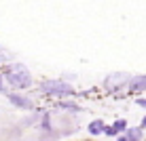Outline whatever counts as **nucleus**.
<instances>
[{"label": "nucleus", "mask_w": 146, "mask_h": 141, "mask_svg": "<svg viewBox=\"0 0 146 141\" xmlns=\"http://www.w3.org/2000/svg\"><path fill=\"white\" fill-rule=\"evenodd\" d=\"M4 78H7V82L11 84L13 89H28L32 87V74L28 72V68L23 63H11L4 68Z\"/></svg>", "instance_id": "nucleus-1"}, {"label": "nucleus", "mask_w": 146, "mask_h": 141, "mask_svg": "<svg viewBox=\"0 0 146 141\" xmlns=\"http://www.w3.org/2000/svg\"><path fill=\"white\" fill-rule=\"evenodd\" d=\"M40 91L49 97H72L74 87L66 80H44L40 84Z\"/></svg>", "instance_id": "nucleus-2"}, {"label": "nucleus", "mask_w": 146, "mask_h": 141, "mask_svg": "<svg viewBox=\"0 0 146 141\" xmlns=\"http://www.w3.org/2000/svg\"><path fill=\"white\" fill-rule=\"evenodd\" d=\"M131 74L127 72H112L108 74L106 78H104V89L108 91V93H119L121 89L129 87V82H131Z\"/></svg>", "instance_id": "nucleus-3"}, {"label": "nucleus", "mask_w": 146, "mask_h": 141, "mask_svg": "<svg viewBox=\"0 0 146 141\" xmlns=\"http://www.w3.org/2000/svg\"><path fill=\"white\" fill-rule=\"evenodd\" d=\"M7 97H9V101H11L15 108H19V110H34V101L30 97H26V95H19V93H7Z\"/></svg>", "instance_id": "nucleus-4"}, {"label": "nucleus", "mask_w": 146, "mask_h": 141, "mask_svg": "<svg viewBox=\"0 0 146 141\" xmlns=\"http://www.w3.org/2000/svg\"><path fill=\"white\" fill-rule=\"evenodd\" d=\"M121 131H127V120H123V118L114 120V122L110 124V127H106L104 135H106V137H114V135H119Z\"/></svg>", "instance_id": "nucleus-5"}, {"label": "nucleus", "mask_w": 146, "mask_h": 141, "mask_svg": "<svg viewBox=\"0 0 146 141\" xmlns=\"http://www.w3.org/2000/svg\"><path fill=\"white\" fill-rule=\"evenodd\" d=\"M129 91H131V93H142V91H146V74L133 76L131 82H129Z\"/></svg>", "instance_id": "nucleus-6"}, {"label": "nucleus", "mask_w": 146, "mask_h": 141, "mask_svg": "<svg viewBox=\"0 0 146 141\" xmlns=\"http://www.w3.org/2000/svg\"><path fill=\"white\" fill-rule=\"evenodd\" d=\"M87 131H89V135H102L104 131H106V124H104L102 118L91 120V122H89V127H87Z\"/></svg>", "instance_id": "nucleus-7"}, {"label": "nucleus", "mask_w": 146, "mask_h": 141, "mask_svg": "<svg viewBox=\"0 0 146 141\" xmlns=\"http://www.w3.org/2000/svg\"><path fill=\"white\" fill-rule=\"evenodd\" d=\"M125 139H127V141H142V129H140V127H127V131H125Z\"/></svg>", "instance_id": "nucleus-8"}, {"label": "nucleus", "mask_w": 146, "mask_h": 141, "mask_svg": "<svg viewBox=\"0 0 146 141\" xmlns=\"http://www.w3.org/2000/svg\"><path fill=\"white\" fill-rule=\"evenodd\" d=\"M57 108L59 110H64V112H80V108L74 101H59L57 103Z\"/></svg>", "instance_id": "nucleus-9"}, {"label": "nucleus", "mask_w": 146, "mask_h": 141, "mask_svg": "<svg viewBox=\"0 0 146 141\" xmlns=\"http://www.w3.org/2000/svg\"><path fill=\"white\" fill-rule=\"evenodd\" d=\"M15 59V55L9 51V49H4V47H0V63H11Z\"/></svg>", "instance_id": "nucleus-10"}, {"label": "nucleus", "mask_w": 146, "mask_h": 141, "mask_svg": "<svg viewBox=\"0 0 146 141\" xmlns=\"http://www.w3.org/2000/svg\"><path fill=\"white\" fill-rule=\"evenodd\" d=\"M135 103H138L140 108H144V110H146V99H138V101H135Z\"/></svg>", "instance_id": "nucleus-11"}, {"label": "nucleus", "mask_w": 146, "mask_h": 141, "mask_svg": "<svg viewBox=\"0 0 146 141\" xmlns=\"http://www.w3.org/2000/svg\"><path fill=\"white\" fill-rule=\"evenodd\" d=\"M0 93H4V78L0 76Z\"/></svg>", "instance_id": "nucleus-12"}, {"label": "nucleus", "mask_w": 146, "mask_h": 141, "mask_svg": "<svg viewBox=\"0 0 146 141\" xmlns=\"http://www.w3.org/2000/svg\"><path fill=\"white\" fill-rule=\"evenodd\" d=\"M140 129H146V116L142 118V124H140Z\"/></svg>", "instance_id": "nucleus-13"}, {"label": "nucleus", "mask_w": 146, "mask_h": 141, "mask_svg": "<svg viewBox=\"0 0 146 141\" xmlns=\"http://www.w3.org/2000/svg\"><path fill=\"white\" fill-rule=\"evenodd\" d=\"M119 141H127V139H125V137H121V139H119Z\"/></svg>", "instance_id": "nucleus-14"}]
</instances>
